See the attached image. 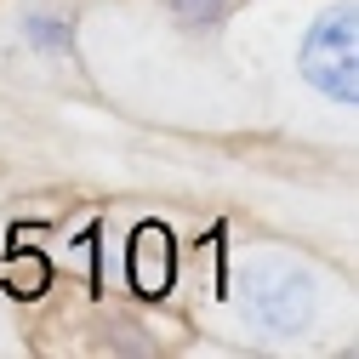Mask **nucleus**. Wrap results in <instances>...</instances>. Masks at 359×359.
I'll return each mask as SVG.
<instances>
[{
    "instance_id": "nucleus-2",
    "label": "nucleus",
    "mask_w": 359,
    "mask_h": 359,
    "mask_svg": "<svg viewBox=\"0 0 359 359\" xmlns=\"http://www.w3.org/2000/svg\"><path fill=\"white\" fill-rule=\"evenodd\" d=\"M297 74L320 103H337V109L359 103V12H353V0L313 12V23L297 40Z\"/></svg>"
},
{
    "instance_id": "nucleus-1",
    "label": "nucleus",
    "mask_w": 359,
    "mask_h": 359,
    "mask_svg": "<svg viewBox=\"0 0 359 359\" xmlns=\"http://www.w3.org/2000/svg\"><path fill=\"white\" fill-rule=\"evenodd\" d=\"M240 325L257 342H297L325 320V280L291 257H251L240 268Z\"/></svg>"
},
{
    "instance_id": "nucleus-3",
    "label": "nucleus",
    "mask_w": 359,
    "mask_h": 359,
    "mask_svg": "<svg viewBox=\"0 0 359 359\" xmlns=\"http://www.w3.org/2000/svg\"><path fill=\"white\" fill-rule=\"evenodd\" d=\"M18 34H23V46H29L34 57H46V63L74 57V18L57 12V6H29V12L18 18Z\"/></svg>"
},
{
    "instance_id": "nucleus-4",
    "label": "nucleus",
    "mask_w": 359,
    "mask_h": 359,
    "mask_svg": "<svg viewBox=\"0 0 359 359\" xmlns=\"http://www.w3.org/2000/svg\"><path fill=\"white\" fill-rule=\"evenodd\" d=\"M160 6L183 23L189 34H211V29H222L229 23V12H234V0H160Z\"/></svg>"
}]
</instances>
